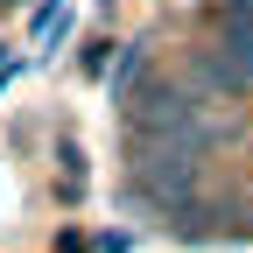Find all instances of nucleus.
Segmentation results:
<instances>
[{
    "label": "nucleus",
    "mask_w": 253,
    "mask_h": 253,
    "mask_svg": "<svg viewBox=\"0 0 253 253\" xmlns=\"http://www.w3.org/2000/svg\"><path fill=\"white\" fill-rule=\"evenodd\" d=\"M211 63H218V78H225L232 91H246V99H253V21H225Z\"/></svg>",
    "instance_id": "f03ea898"
},
{
    "label": "nucleus",
    "mask_w": 253,
    "mask_h": 253,
    "mask_svg": "<svg viewBox=\"0 0 253 253\" xmlns=\"http://www.w3.org/2000/svg\"><path fill=\"white\" fill-rule=\"evenodd\" d=\"M246 218H253V204H246Z\"/></svg>",
    "instance_id": "7ed1b4c3"
},
{
    "label": "nucleus",
    "mask_w": 253,
    "mask_h": 253,
    "mask_svg": "<svg viewBox=\"0 0 253 253\" xmlns=\"http://www.w3.org/2000/svg\"><path fill=\"white\" fill-rule=\"evenodd\" d=\"M141 126H148V134H162L169 148H197V141H204V120L190 113V99H183V91H148Z\"/></svg>",
    "instance_id": "f257e3e1"
}]
</instances>
